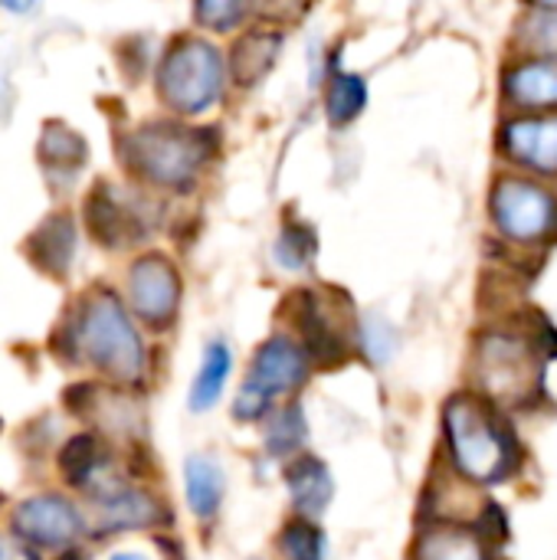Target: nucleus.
I'll return each mask as SVG.
<instances>
[{"instance_id":"1","label":"nucleus","mask_w":557,"mask_h":560,"mask_svg":"<svg viewBox=\"0 0 557 560\" xmlns=\"http://www.w3.org/2000/svg\"><path fill=\"white\" fill-rule=\"evenodd\" d=\"M59 354H69L76 364H85L98 381L141 390L148 381V348L128 312V305L108 292L95 289L79 299L66 328H59Z\"/></svg>"},{"instance_id":"2","label":"nucleus","mask_w":557,"mask_h":560,"mask_svg":"<svg viewBox=\"0 0 557 560\" xmlns=\"http://www.w3.org/2000/svg\"><path fill=\"white\" fill-rule=\"evenodd\" d=\"M443 436L456 476L473 486L502 482L519 466V446L509 427L483 397H450L443 407Z\"/></svg>"},{"instance_id":"3","label":"nucleus","mask_w":557,"mask_h":560,"mask_svg":"<svg viewBox=\"0 0 557 560\" xmlns=\"http://www.w3.org/2000/svg\"><path fill=\"white\" fill-rule=\"evenodd\" d=\"M312 368L315 364L295 335L266 338L256 348V354L246 368V377L233 397V407H230L233 420L243 427H259L276 404L295 397L309 384Z\"/></svg>"},{"instance_id":"4","label":"nucleus","mask_w":557,"mask_h":560,"mask_svg":"<svg viewBox=\"0 0 557 560\" xmlns=\"http://www.w3.org/2000/svg\"><path fill=\"white\" fill-rule=\"evenodd\" d=\"M210 158V138L177 125H148L128 138V164L158 187L187 190Z\"/></svg>"},{"instance_id":"5","label":"nucleus","mask_w":557,"mask_h":560,"mask_svg":"<svg viewBox=\"0 0 557 560\" xmlns=\"http://www.w3.org/2000/svg\"><path fill=\"white\" fill-rule=\"evenodd\" d=\"M7 535L20 548L39 555H59L72 545L89 541V512L79 499L46 489L20 499L7 515Z\"/></svg>"},{"instance_id":"6","label":"nucleus","mask_w":557,"mask_h":560,"mask_svg":"<svg viewBox=\"0 0 557 560\" xmlns=\"http://www.w3.org/2000/svg\"><path fill=\"white\" fill-rule=\"evenodd\" d=\"M476 374L492 407H529L542 394V358L519 335H486L476 351Z\"/></svg>"},{"instance_id":"7","label":"nucleus","mask_w":557,"mask_h":560,"mask_svg":"<svg viewBox=\"0 0 557 560\" xmlns=\"http://www.w3.org/2000/svg\"><path fill=\"white\" fill-rule=\"evenodd\" d=\"M223 85L220 52L197 36L177 39L158 69V95L184 115H197L210 108Z\"/></svg>"},{"instance_id":"8","label":"nucleus","mask_w":557,"mask_h":560,"mask_svg":"<svg viewBox=\"0 0 557 560\" xmlns=\"http://www.w3.org/2000/svg\"><path fill=\"white\" fill-rule=\"evenodd\" d=\"M174 525L171 505L141 479L121 486L108 499L89 505V538H121V535H154Z\"/></svg>"},{"instance_id":"9","label":"nucleus","mask_w":557,"mask_h":560,"mask_svg":"<svg viewBox=\"0 0 557 560\" xmlns=\"http://www.w3.org/2000/svg\"><path fill=\"white\" fill-rule=\"evenodd\" d=\"M128 312L151 331H167L181 312V276L167 256H141L128 269Z\"/></svg>"},{"instance_id":"10","label":"nucleus","mask_w":557,"mask_h":560,"mask_svg":"<svg viewBox=\"0 0 557 560\" xmlns=\"http://www.w3.org/2000/svg\"><path fill=\"white\" fill-rule=\"evenodd\" d=\"M492 217L509 240L535 243L557 226V203L529 180H502L492 194Z\"/></svg>"},{"instance_id":"11","label":"nucleus","mask_w":557,"mask_h":560,"mask_svg":"<svg viewBox=\"0 0 557 560\" xmlns=\"http://www.w3.org/2000/svg\"><path fill=\"white\" fill-rule=\"evenodd\" d=\"M292 325L295 338L312 358L315 368H335L348 358V338L338 322L328 315L325 302L312 292H299L292 302Z\"/></svg>"},{"instance_id":"12","label":"nucleus","mask_w":557,"mask_h":560,"mask_svg":"<svg viewBox=\"0 0 557 560\" xmlns=\"http://www.w3.org/2000/svg\"><path fill=\"white\" fill-rule=\"evenodd\" d=\"M282 486H286L292 515H302V518L322 522V515L335 502V476L328 463L315 453H299L289 463H282Z\"/></svg>"},{"instance_id":"13","label":"nucleus","mask_w":557,"mask_h":560,"mask_svg":"<svg viewBox=\"0 0 557 560\" xmlns=\"http://www.w3.org/2000/svg\"><path fill=\"white\" fill-rule=\"evenodd\" d=\"M227 499V469L213 453H190L184 459V502L197 525H213Z\"/></svg>"},{"instance_id":"14","label":"nucleus","mask_w":557,"mask_h":560,"mask_svg":"<svg viewBox=\"0 0 557 560\" xmlns=\"http://www.w3.org/2000/svg\"><path fill=\"white\" fill-rule=\"evenodd\" d=\"M410 560H492V548L489 538L473 525L437 522L417 535Z\"/></svg>"},{"instance_id":"15","label":"nucleus","mask_w":557,"mask_h":560,"mask_svg":"<svg viewBox=\"0 0 557 560\" xmlns=\"http://www.w3.org/2000/svg\"><path fill=\"white\" fill-rule=\"evenodd\" d=\"M230 377H233V348L223 338L207 341V348L200 354V368H197L190 390H187V410L194 417L217 410L223 394H227Z\"/></svg>"},{"instance_id":"16","label":"nucleus","mask_w":557,"mask_h":560,"mask_svg":"<svg viewBox=\"0 0 557 560\" xmlns=\"http://www.w3.org/2000/svg\"><path fill=\"white\" fill-rule=\"evenodd\" d=\"M259 427H263V453L279 466L289 463L292 456L305 453V446H309L312 427H309L305 407L295 397L276 404Z\"/></svg>"},{"instance_id":"17","label":"nucleus","mask_w":557,"mask_h":560,"mask_svg":"<svg viewBox=\"0 0 557 560\" xmlns=\"http://www.w3.org/2000/svg\"><path fill=\"white\" fill-rule=\"evenodd\" d=\"M85 220H89V230L92 236L102 243V246H112V249H121L135 240H141V223L138 217L131 213V207H125L112 190L98 187L89 203H85Z\"/></svg>"},{"instance_id":"18","label":"nucleus","mask_w":557,"mask_h":560,"mask_svg":"<svg viewBox=\"0 0 557 560\" xmlns=\"http://www.w3.org/2000/svg\"><path fill=\"white\" fill-rule=\"evenodd\" d=\"M509 151L545 174L557 171V118H522L506 128Z\"/></svg>"},{"instance_id":"19","label":"nucleus","mask_w":557,"mask_h":560,"mask_svg":"<svg viewBox=\"0 0 557 560\" xmlns=\"http://www.w3.org/2000/svg\"><path fill=\"white\" fill-rule=\"evenodd\" d=\"M279 49H282V33H276V30L243 33L233 46V56H230L233 82L236 85H256L276 66Z\"/></svg>"},{"instance_id":"20","label":"nucleus","mask_w":557,"mask_h":560,"mask_svg":"<svg viewBox=\"0 0 557 560\" xmlns=\"http://www.w3.org/2000/svg\"><path fill=\"white\" fill-rule=\"evenodd\" d=\"M36 259L39 269H46L49 276H66L69 262H72V249H76V230L69 223V217H49L26 246Z\"/></svg>"},{"instance_id":"21","label":"nucleus","mask_w":557,"mask_h":560,"mask_svg":"<svg viewBox=\"0 0 557 560\" xmlns=\"http://www.w3.org/2000/svg\"><path fill=\"white\" fill-rule=\"evenodd\" d=\"M276 551L282 560H328V535L322 522L292 515L276 535Z\"/></svg>"},{"instance_id":"22","label":"nucleus","mask_w":557,"mask_h":560,"mask_svg":"<svg viewBox=\"0 0 557 560\" xmlns=\"http://www.w3.org/2000/svg\"><path fill=\"white\" fill-rule=\"evenodd\" d=\"M509 95L529 108L557 105V66L552 62H525L509 75Z\"/></svg>"},{"instance_id":"23","label":"nucleus","mask_w":557,"mask_h":560,"mask_svg":"<svg viewBox=\"0 0 557 560\" xmlns=\"http://www.w3.org/2000/svg\"><path fill=\"white\" fill-rule=\"evenodd\" d=\"M368 102V85L355 72H338L332 89H328V118L332 125H348L351 118L361 115Z\"/></svg>"},{"instance_id":"24","label":"nucleus","mask_w":557,"mask_h":560,"mask_svg":"<svg viewBox=\"0 0 557 560\" xmlns=\"http://www.w3.org/2000/svg\"><path fill=\"white\" fill-rule=\"evenodd\" d=\"M39 158H43L46 164L56 161V167L79 171V167L85 164V141H82L76 131L56 125V128H49V131L43 135V141H39Z\"/></svg>"},{"instance_id":"25","label":"nucleus","mask_w":557,"mask_h":560,"mask_svg":"<svg viewBox=\"0 0 557 560\" xmlns=\"http://www.w3.org/2000/svg\"><path fill=\"white\" fill-rule=\"evenodd\" d=\"M358 345H361V351H364V358L371 364H387L394 358V351H397V335L384 318L368 315L361 322V328H358Z\"/></svg>"},{"instance_id":"26","label":"nucleus","mask_w":557,"mask_h":560,"mask_svg":"<svg viewBox=\"0 0 557 560\" xmlns=\"http://www.w3.org/2000/svg\"><path fill=\"white\" fill-rule=\"evenodd\" d=\"M197 3V20L210 30H233L240 26L259 0H194Z\"/></svg>"},{"instance_id":"27","label":"nucleus","mask_w":557,"mask_h":560,"mask_svg":"<svg viewBox=\"0 0 557 560\" xmlns=\"http://www.w3.org/2000/svg\"><path fill=\"white\" fill-rule=\"evenodd\" d=\"M312 256H315V236H312L309 226H289L276 243V259H279L282 269L299 272V269L309 266Z\"/></svg>"},{"instance_id":"28","label":"nucleus","mask_w":557,"mask_h":560,"mask_svg":"<svg viewBox=\"0 0 557 560\" xmlns=\"http://www.w3.org/2000/svg\"><path fill=\"white\" fill-rule=\"evenodd\" d=\"M522 36H525V43H529L535 52L557 59V10H545V13L529 16Z\"/></svg>"},{"instance_id":"29","label":"nucleus","mask_w":557,"mask_h":560,"mask_svg":"<svg viewBox=\"0 0 557 560\" xmlns=\"http://www.w3.org/2000/svg\"><path fill=\"white\" fill-rule=\"evenodd\" d=\"M312 7V0H259L256 10H263L269 20H295Z\"/></svg>"},{"instance_id":"30","label":"nucleus","mask_w":557,"mask_h":560,"mask_svg":"<svg viewBox=\"0 0 557 560\" xmlns=\"http://www.w3.org/2000/svg\"><path fill=\"white\" fill-rule=\"evenodd\" d=\"M0 7H7V10H13V13H26V10L36 7V0H0Z\"/></svg>"},{"instance_id":"31","label":"nucleus","mask_w":557,"mask_h":560,"mask_svg":"<svg viewBox=\"0 0 557 560\" xmlns=\"http://www.w3.org/2000/svg\"><path fill=\"white\" fill-rule=\"evenodd\" d=\"M108 560H151L144 551H135V548H125V551H112Z\"/></svg>"},{"instance_id":"32","label":"nucleus","mask_w":557,"mask_h":560,"mask_svg":"<svg viewBox=\"0 0 557 560\" xmlns=\"http://www.w3.org/2000/svg\"><path fill=\"white\" fill-rule=\"evenodd\" d=\"M16 560H43V555L33 551V548H20V545H16Z\"/></svg>"},{"instance_id":"33","label":"nucleus","mask_w":557,"mask_h":560,"mask_svg":"<svg viewBox=\"0 0 557 560\" xmlns=\"http://www.w3.org/2000/svg\"><path fill=\"white\" fill-rule=\"evenodd\" d=\"M0 560H7V538L0 535Z\"/></svg>"},{"instance_id":"34","label":"nucleus","mask_w":557,"mask_h":560,"mask_svg":"<svg viewBox=\"0 0 557 560\" xmlns=\"http://www.w3.org/2000/svg\"><path fill=\"white\" fill-rule=\"evenodd\" d=\"M535 3H542V7H552V10H557V0H535Z\"/></svg>"},{"instance_id":"35","label":"nucleus","mask_w":557,"mask_h":560,"mask_svg":"<svg viewBox=\"0 0 557 560\" xmlns=\"http://www.w3.org/2000/svg\"><path fill=\"white\" fill-rule=\"evenodd\" d=\"M250 560H263V558H250Z\"/></svg>"}]
</instances>
